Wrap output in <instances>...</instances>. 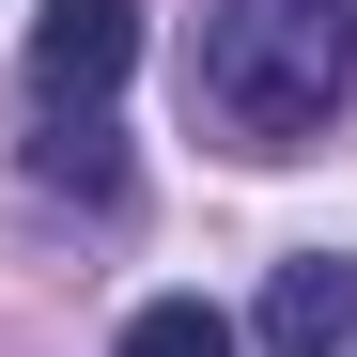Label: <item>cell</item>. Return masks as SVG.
<instances>
[{"label":"cell","instance_id":"cell-1","mask_svg":"<svg viewBox=\"0 0 357 357\" xmlns=\"http://www.w3.org/2000/svg\"><path fill=\"white\" fill-rule=\"evenodd\" d=\"M342 93H357V0H202V31H187V125L218 155H311L342 125Z\"/></svg>","mask_w":357,"mask_h":357},{"label":"cell","instance_id":"cell-2","mask_svg":"<svg viewBox=\"0 0 357 357\" xmlns=\"http://www.w3.org/2000/svg\"><path fill=\"white\" fill-rule=\"evenodd\" d=\"M140 78V0H47L31 16V125H93Z\"/></svg>","mask_w":357,"mask_h":357},{"label":"cell","instance_id":"cell-3","mask_svg":"<svg viewBox=\"0 0 357 357\" xmlns=\"http://www.w3.org/2000/svg\"><path fill=\"white\" fill-rule=\"evenodd\" d=\"M264 357H357V249H295L264 280Z\"/></svg>","mask_w":357,"mask_h":357},{"label":"cell","instance_id":"cell-4","mask_svg":"<svg viewBox=\"0 0 357 357\" xmlns=\"http://www.w3.org/2000/svg\"><path fill=\"white\" fill-rule=\"evenodd\" d=\"M31 187H78V202H125V140H109V109H93V125H31Z\"/></svg>","mask_w":357,"mask_h":357},{"label":"cell","instance_id":"cell-5","mask_svg":"<svg viewBox=\"0 0 357 357\" xmlns=\"http://www.w3.org/2000/svg\"><path fill=\"white\" fill-rule=\"evenodd\" d=\"M109 357H233V311H218V295H140Z\"/></svg>","mask_w":357,"mask_h":357}]
</instances>
